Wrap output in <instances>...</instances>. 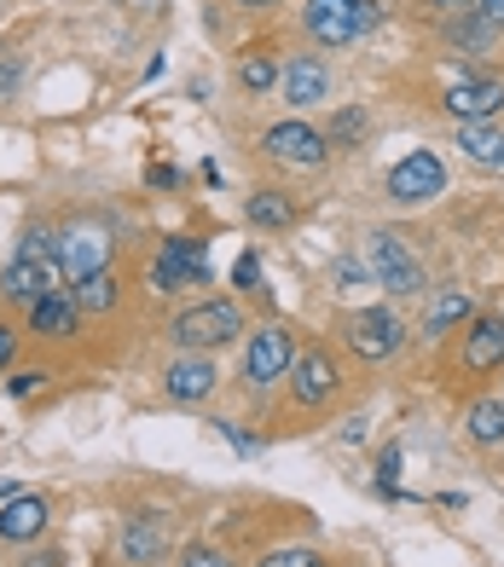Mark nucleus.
I'll return each mask as SVG.
<instances>
[{
	"mask_svg": "<svg viewBox=\"0 0 504 567\" xmlns=\"http://www.w3.org/2000/svg\"><path fill=\"white\" fill-rule=\"evenodd\" d=\"M64 284V267H59V238H47V231H23L18 238V255L7 261V272H0V296L7 301H41L53 296Z\"/></svg>",
	"mask_w": 504,
	"mask_h": 567,
	"instance_id": "nucleus-1",
	"label": "nucleus"
},
{
	"mask_svg": "<svg viewBox=\"0 0 504 567\" xmlns=\"http://www.w3.org/2000/svg\"><path fill=\"white\" fill-rule=\"evenodd\" d=\"M301 23H308V35L319 47H348V41H360L383 23V7H377V0H308Z\"/></svg>",
	"mask_w": 504,
	"mask_h": 567,
	"instance_id": "nucleus-2",
	"label": "nucleus"
},
{
	"mask_svg": "<svg viewBox=\"0 0 504 567\" xmlns=\"http://www.w3.org/2000/svg\"><path fill=\"white\" fill-rule=\"evenodd\" d=\"M238 330H244L238 301H197V307H186V313H174L168 337H174L181 353H209V348H226Z\"/></svg>",
	"mask_w": 504,
	"mask_h": 567,
	"instance_id": "nucleus-3",
	"label": "nucleus"
},
{
	"mask_svg": "<svg viewBox=\"0 0 504 567\" xmlns=\"http://www.w3.org/2000/svg\"><path fill=\"white\" fill-rule=\"evenodd\" d=\"M366 267L371 278L383 284L389 296H418L423 290V267H418V255L407 249V238L400 231H371V244H366Z\"/></svg>",
	"mask_w": 504,
	"mask_h": 567,
	"instance_id": "nucleus-4",
	"label": "nucleus"
},
{
	"mask_svg": "<svg viewBox=\"0 0 504 567\" xmlns=\"http://www.w3.org/2000/svg\"><path fill=\"white\" fill-rule=\"evenodd\" d=\"M290 365H296V330L279 319L261 324L244 348V382L249 389H272L279 377H290Z\"/></svg>",
	"mask_w": 504,
	"mask_h": 567,
	"instance_id": "nucleus-5",
	"label": "nucleus"
},
{
	"mask_svg": "<svg viewBox=\"0 0 504 567\" xmlns=\"http://www.w3.org/2000/svg\"><path fill=\"white\" fill-rule=\"evenodd\" d=\"M446 192V168L435 151H412V157H400L389 168V197L400 203V209H418V203H430Z\"/></svg>",
	"mask_w": 504,
	"mask_h": 567,
	"instance_id": "nucleus-6",
	"label": "nucleus"
},
{
	"mask_svg": "<svg viewBox=\"0 0 504 567\" xmlns=\"http://www.w3.org/2000/svg\"><path fill=\"white\" fill-rule=\"evenodd\" d=\"M342 337H348V348H354L360 359H389L400 342H407V324H400L389 307H360V313H348Z\"/></svg>",
	"mask_w": 504,
	"mask_h": 567,
	"instance_id": "nucleus-7",
	"label": "nucleus"
},
{
	"mask_svg": "<svg viewBox=\"0 0 504 567\" xmlns=\"http://www.w3.org/2000/svg\"><path fill=\"white\" fill-rule=\"evenodd\" d=\"M209 284V255H204V238H163L157 249V267H151V284L168 296V290H181V284Z\"/></svg>",
	"mask_w": 504,
	"mask_h": 567,
	"instance_id": "nucleus-8",
	"label": "nucleus"
},
{
	"mask_svg": "<svg viewBox=\"0 0 504 567\" xmlns=\"http://www.w3.org/2000/svg\"><path fill=\"white\" fill-rule=\"evenodd\" d=\"M337 389H342V365H337L331 348L296 353V365H290V394H296V405H325Z\"/></svg>",
	"mask_w": 504,
	"mask_h": 567,
	"instance_id": "nucleus-9",
	"label": "nucleus"
},
{
	"mask_svg": "<svg viewBox=\"0 0 504 567\" xmlns=\"http://www.w3.org/2000/svg\"><path fill=\"white\" fill-rule=\"evenodd\" d=\"M261 145H267V157L296 163V168H319L325 157H331L325 134H319V127H308V122H279V127H267Z\"/></svg>",
	"mask_w": 504,
	"mask_h": 567,
	"instance_id": "nucleus-10",
	"label": "nucleus"
},
{
	"mask_svg": "<svg viewBox=\"0 0 504 567\" xmlns=\"http://www.w3.org/2000/svg\"><path fill=\"white\" fill-rule=\"evenodd\" d=\"M279 87H285V105H296V111L325 105V99H331V70L313 53H296V59L279 64Z\"/></svg>",
	"mask_w": 504,
	"mask_h": 567,
	"instance_id": "nucleus-11",
	"label": "nucleus"
},
{
	"mask_svg": "<svg viewBox=\"0 0 504 567\" xmlns=\"http://www.w3.org/2000/svg\"><path fill=\"white\" fill-rule=\"evenodd\" d=\"M111 261V238L99 226H70L64 238H59V267H64V278L75 284V278H88V272H99Z\"/></svg>",
	"mask_w": 504,
	"mask_h": 567,
	"instance_id": "nucleus-12",
	"label": "nucleus"
},
{
	"mask_svg": "<svg viewBox=\"0 0 504 567\" xmlns=\"http://www.w3.org/2000/svg\"><path fill=\"white\" fill-rule=\"evenodd\" d=\"M220 389V371H215V359L209 353H181L168 365V394L181 400V405H197V400H209Z\"/></svg>",
	"mask_w": 504,
	"mask_h": 567,
	"instance_id": "nucleus-13",
	"label": "nucleus"
},
{
	"mask_svg": "<svg viewBox=\"0 0 504 567\" xmlns=\"http://www.w3.org/2000/svg\"><path fill=\"white\" fill-rule=\"evenodd\" d=\"M446 111L459 122H487L504 111V82H493V75H470V82H459L446 93Z\"/></svg>",
	"mask_w": 504,
	"mask_h": 567,
	"instance_id": "nucleus-14",
	"label": "nucleus"
},
{
	"mask_svg": "<svg viewBox=\"0 0 504 567\" xmlns=\"http://www.w3.org/2000/svg\"><path fill=\"white\" fill-rule=\"evenodd\" d=\"M498 365H504V319L487 313V319H475V324L464 330V371H470V377H487V371H498Z\"/></svg>",
	"mask_w": 504,
	"mask_h": 567,
	"instance_id": "nucleus-15",
	"label": "nucleus"
},
{
	"mask_svg": "<svg viewBox=\"0 0 504 567\" xmlns=\"http://www.w3.org/2000/svg\"><path fill=\"white\" fill-rule=\"evenodd\" d=\"M30 330L47 342H64V337H75V330H82V307H75L64 290H53V296H41V301H30Z\"/></svg>",
	"mask_w": 504,
	"mask_h": 567,
	"instance_id": "nucleus-16",
	"label": "nucleus"
},
{
	"mask_svg": "<svg viewBox=\"0 0 504 567\" xmlns=\"http://www.w3.org/2000/svg\"><path fill=\"white\" fill-rule=\"evenodd\" d=\"M47 498H35V493H12L7 504H0V538H12V545H23V538H35V533H47Z\"/></svg>",
	"mask_w": 504,
	"mask_h": 567,
	"instance_id": "nucleus-17",
	"label": "nucleus"
},
{
	"mask_svg": "<svg viewBox=\"0 0 504 567\" xmlns=\"http://www.w3.org/2000/svg\"><path fill=\"white\" fill-rule=\"evenodd\" d=\"M459 151L470 163H482L493 174H504V127H487V122H459Z\"/></svg>",
	"mask_w": 504,
	"mask_h": 567,
	"instance_id": "nucleus-18",
	"label": "nucleus"
},
{
	"mask_svg": "<svg viewBox=\"0 0 504 567\" xmlns=\"http://www.w3.org/2000/svg\"><path fill=\"white\" fill-rule=\"evenodd\" d=\"M163 556V522L157 515H140V522L122 527V561H157Z\"/></svg>",
	"mask_w": 504,
	"mask_h": 567,
	"instance_id": "nucleus-19",
	"label": "nucleus"
},
{
	"mask_svg": "<svg viewBox=\"0 0 504 567\" xmlns=\"http://www.w3.org/2000/svg\"><path fill=\"white\" fill-rule=\"evenodd\" d=\"M70 301L82 307V313H111V307H116V272L99 267V272H88V278H75V284H70Z\"/></svg>",
	"mask_w": 504,
	"mask_h": 567,
	"instance_id": "nucleus-20",
	"label": "nucleus"
},
{
	"mask_svg": "<svg viewBox=\"0 0 504 567\" xmlns=\"http://www.w3.org/2000/svg\"><path fill=\"white\" fill-rule=\"evenodd\" d=\"M249 220H256L261 231H285L296 220V203L285 192H249Z\"/></svg>",
	"mask_w": 504,
	"mask_h": 567,
	"instance_id": "nucleus-21",
	"label": "nucleus"
},
{
	"mask_svg": "<svg viewBox=\"0 0 504 567\" xmlns=\"http://www.w3.org/2000/svg\"><path fill=\"white\" fill-rule=\"evenodd\" d=\"M464 429H470L475 446H498V441H504V400H475L470 417H464Z\"/></svg>",
	"mask_w": 504,
	"mask_h": 567,
	"instance_id": "nucleus-22",
	"label": "nucleus"
},
{
	"mask_svg": "<svg viewBox=\"0 0 504 567\" xmlns=\"http://www.w3.org/2000/svg\"><path fill=\"white\" fill-rule=\"evenodd\" d=\"M464 319H475V301H470L464 290H446V296L430 307L423 330H430V337H446V330H452V324H464Z\"/></svg>",
	"mask_w": 504,
	"mask_h": 567,
	"instance_id": "nucleus-23",
	"label": "nucleus"
},
{
	"mask_svg": "<svg viewBox=\"0 0 504 567\" xmlns=\"http://www.w3.org/2000/svg\"><path fill=\"white\" fill-rule=\"evenodd\" d=\"M238 82H244L249 93H267V87H279V59H267V53H249V59L238 64Z\"/></svg>",
	"mask_w": 504,
	"mask_h": 567,
	"instance_id": "nucleus-24",
	"label": "nucleus"
},
{
	"mask_svg": "<svg viewBox=\"0 0 504 567\" xmlns=\"http://www.w3.org/2000/svg\"><path fill=\"white\" fill-rule=\"evenodd\" d=\"M366 140V116L360 111H337L331 127H325V145H360Z\"/></svg>",
	"mask_w": 504,
	"mask_h": 567,
	"instance_id": "nucleus-25",
	"label": "nucleus"
},
{
	"mask_svg": "<svg viewBox=\"0 0 504 567\" xmlns=\"http://www.w3.org/2000/svg\"><path fill=\"white\" fill-rule=\"evenodd\" d=\"M261 567H325V556L319 550H272V556H261Z\"/></svg>",
	"mask_w": 504,
	"mask_h": 567,
	"instance_id": "nucleus-26",
	"label": "nucleus"
},
{
	"mask_svg": "<svg viewBox=\"0 0 504 567\" xmlns=\"http://www.w3.org/2000/svg\"><path fill=\"white\" fill-rule=\"evenodd\" d=\"M233 284H238V290H249V296H256L261 290V255H238V267H233Z\"/></svg>",
	"mask_w": 504,
	"mask_h": 567,
	"instance_id": "nucleus-27",
	"label": "nucleus"
},
{
	"mask_svg": "<svg viewBox=\"0 0 504 567\" xmlns=\"http://www.w3.org/2000/svg\"><path fill=\"white\" fill-rule=\"evenodd\" d=\"M400 463H407V457H400V446H383V457H377V486H383V493L394 498V481H400Z\"/></svg>",
	"mask_w": 504,
	"mask_h": 567,
	"instance_id": "nucleus-28",
	"label": "nucleus"
},
{
	"mask_svg": "<svg viewBox=\"0 0 504 567\" xmlns=\"http://www.w3.org/2000/svg\"><path fill=\"white\" fill-rule=\"evenodd\" d=\"M181 567H238V561H233V556H220V550H209V545H192Z\"/></svg>",
	"mask_w": 504,
	"mask_h": 567,
	"instance_id": "nucleus-29",
	"label": "nucleus"
},
{
	"mask_svg": "<svg viewBox=\"0 0 504 567\" xmlns=\"http://www.w3.org/2000/svg\"><path fill=\"white\" fill-rule=\"evenodd\" d=\"M470 12H475V18H482V30H493V35L504 30V0H475V7H470Z\"/></svg>",
	"mask_w": 504,
	"mask_h": 567,
	"instance_id": "nucleus-30",
	"label": "nucleus"
},
{
	"mask_svg": "<svg viewBox=\"0 0 504 567\" xmlns=\"http://www.w3.org/2000/svg\"><path fill=\"white\" fill-rule=\"evenodd\" d=\"M41 382H47V371H18V377H12V394L23 400V394H35Z\"/></svg>",
	"mask_w": 504,
	"mask_h": 567,
	"instance_id": "nucleus-31",
	"label": "nucleus"
},
{
	"mask_svg": "<svg viewBox=\"0 0 504 567\" xmlns=\"http://www.w3.org/2000/svg\"><path fill=\"white\" fill-rule=\"evenodd\" d=\"M12 353H18V337H12L7 324H0V365H12Z\"/></svg>",
	"mask_w": 504,
	"mask_h": 567,
	"instance_id": "nucleus-32",
	"label": "nucleus"
},
{
	"mask_svg": "<svg viewBox=\"0 0 504 567\" xmlns=\"http://www.w3.org/2000/svg\"><path fill=\"white\" fill-rule=\"evenodd\" d=\"M244 7H279V0H244Z\"/></svg>",
	"mask_w": 504,
	"mask_h": 567,
	"instance_id": "nucleus-33",
	"label": "nucleus"
}]
</instances>
